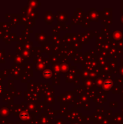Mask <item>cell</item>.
<instances>
[{"label":"cell","mask_w":123,"mask_h":124,"mask_svg":"<svg viewBox=\"0 0 123 124\" xmlns=\"http://www.w3.org/2000/svg\"><path fill=\"white\" fill-rule=\"evenodd\" d=\"M1 87H0V91H1Z\"/></svg>","instance_id":"obj_1"}]
</instances>
